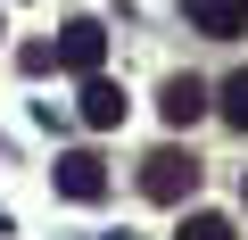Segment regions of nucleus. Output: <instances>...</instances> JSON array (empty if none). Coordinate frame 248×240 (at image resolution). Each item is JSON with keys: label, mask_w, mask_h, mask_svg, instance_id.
<instances>
[{"label": "nucleus", "mask_w": 248, "mask_h": 240, "mask_svg": "<svg viewBox=\"0 0 248 240\" xmlns=\"http://www.w3.org/2000/svg\"><path fill=\"white\" fill-rule=\"evenodd\" d=\"M141 191H149L157 207H174V199L199 191V166H190L182 149H149V158H141Z\"/></svg>", "instance_id": "obj_1"}, {"label": "nucleus", "mask_w": 248, "mask_h": 240, "mask_svg": "<svg viewBox=\"0 0 248 240\" xmlns=\"http://www.w3.org/2000/svg\"><path fill=\"white\" fill-rule=\"evenodd\" d=\"M50 50H58V66H66V75H99V58H108V33H99L91 17H75V25L50 42Z\"/></svg>", "instance_id": "obj_2"}, {"label": "nucleus", "mask_w": 248, "mask_h": 240, "mask_svg": "<svg viewBox=\"0 0 248 240\" xmlns=\"http://www.w3.org/2000/svg\"><path fill=\"white\" fill-rule=\"evenodd\" d=\"M50 174H58V199H83V207H91V199H108V166H99L91 149H66Z\"/></svg>", "instance_id": "obj_3"}, {"label": "nucleus", "mask_w": 248, "mask_h": 240, "mask_svg": "<svg viewBox=\"0 0 248 240\" xmlns=\"http://www.w3.org/2000/svg\"><path fill=\"white\" fill-rule=\"evenodd\" d=\"M190 25L207 42H232V33H248V0H190Z\"/></svg>", "instance_id": "obj_4"}, {"label": "nucleus", "mask_w": 248, "mask_h": 240, "mask_svg": "<svg viewBox=\"0 0 248 240\" xmlns=\"http://www.w3.org/2000/svg\"><path fill=\"white\" fill-rule=\"evenodd\" d=\"M157 108H166V125H199V116H207V83L199 75H166Z\"/></svg>", "instance_id": "obj_5"}, {"label": "nucleus", "mask_w": 248, "mask_h": 240, "mask_svg": "<svg viewBox=\"0 0 248 240\" xmlns=\"http://www.w3.org/2000/svg\"><path fill=\"white\" fill-rule=\"evenodd\" d=\"M75 108H83V125H99V133L124 125V91H116L108 75H83V99H75Z\"/></svg>", "instance_id": "obj_6"}, {"label": "nucleus", "mask_w": 248, "mask_h": 240, "mask_svg": "<svg viewBox=\"0 0 248 240\" xmlns=\"http://www.w3.org/2000/svg\"><path fill=\"white\" fill-rule=\"evenodd\" d=\"M223 125H232V133H248V66L223 83Z\"/></svg>", "instance_id": "obj_7"}, {"label": "nucleus", "mask_w": 248, "mask_h": 240, "mask_svg": "<svg viewBox=\"0 0 248 240\" xmlns=\"http://www.w3.org/2000/svg\"><path fill=\"white\" fill-rule=\"evenodd\" d=\"M174 240H240V232H232V215H190Z\"/></svg>", "instance_id": "obj_8"}, {"label": "nucleus", "mask_w": 248, "mask_h": 240, "mask_svg": "<svg viewBox=\"0 0 248 240\" xmlns=\"http://www.w3.org/2000/svg\"><path fill=\"white\" fill-rule=\"evenodd\" d=\"M0 33H9V25H0Z\"/></svg>", "instance_id": "obj_9"}]
</instances>
